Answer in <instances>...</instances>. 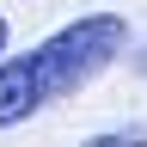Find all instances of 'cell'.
Listing matches in <instances>:
<instances>
[{
	"label": "cell",
	"instance_id": "obj_4",
	"mask_svg": "<svg viewBox=\"0 0 147 147\" xmlns=\"http://www.w3.org/2000/svg\"><path fill=\"white\" fill-rule=\"evenodd\" d=\"M135 74H141V80H147V43L135 49Z\"/></svg>",
	"mask_w": 147,
	"mask_h": 147
},
{
	"label": "cell",
	"instance_id": "obj_2",
	"mask_svg": "<svg viewBox=\"0 0 147 147\" xmlns=\"http://www.w3.org/2000/svg\"><path fill=\"white\" fill-rule=\"evenodd\" d=\"M80 147H147V123H129V129H104V135H92Z\"/></svg>",
	"mask_w": 147,
	"mask_h": 147
},
{
	"label": "cell",
	"instance_id": "obj_3",
	"mask_svg": "<svg viewBox=\"0 0 147 147\" xmlns=\"http://www.w3.org/2000/svg\"><path fill=\"white\" fill-rule=\"evenodd\" d=\"M6 43H12V25H6V12H0V61H6Z\"/></svg>",
	"mask_w": 147,
	"mask_h": 147
},
{
	"label": "cell",
	"instance_id": "obj_1",
	"mask_svg": "<svg viewBox=\"0 0 147 147\" xmlns=\"http://www.w3.org/2000/svg\"><path fill=\"white\" fill-rule=\"evenodd\" d=\"M117 55H129V18L123 12H80L61 31H49L43 43H31L25 55H6L0 61V129L86 92Z\"/></svg>",
	"mask_w": 147,
	"mask_h": 147
}]
</instances>
